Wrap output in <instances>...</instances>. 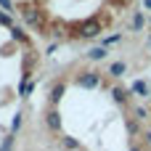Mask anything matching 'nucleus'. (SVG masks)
Masks as SVG:
<instances>
[{
	"label": "nucleus",
	"instance_id": "obj_1",
	"mask_svg": "<svg viewBox=\"0 0 151 151\" xmlns=\"http://www.w3.org/2000/svg\"><path fill=\"white\" fill-rule=\"evenodd\" d=\"M101 82V74L98 72H82L80 77H77V85L80 88H96Z\"/></svg>",
	"mask_w": 151,
	"mask_h": 151
},
{
	"label": "nucleus",
	"instance_id": "obj_2",
	"mask_svg": "<svg viewBox=\"0 0 151 151\" xmlns=\"http://www.w3.org/2000/svg\"><path fill=\"white\" fill-rule=\"evenodd\" d=\"M45 122H48V127H50V130H58V127H61V114H58V109H56V106L45 114Z\"/></svg>",
	"mask_w": 151,
	"mask_h": 151
},
{
	"label": "nucleus",
	"instance_id": "obj_3",
	"mask_svg": "<svg viewBox=\"0 0 151 151\" xmlns=\"http://www.w3.org/2000/svg\"><path fill=\"white\" fill-rule=\"evenodd\" d=\"M111 96H114V101H117V104H122V106L130 101V90H125V88H114V90H111Z\"/></svg>",
	"mask_w": 151,
	"mask_h": 151
},
{
	"label": "nucleus",
	"instance_id": "obj_4",
	"mask_svg": "<svg viewBox=\"0 0 151 151\" xmlns=\"http://www.w3.org/2000/svg\"><path fill=\"white\" fill-rule=\"evenodd\" d=\"M106 56H109V50H106L104 45H101V48H93V50L88 53V58H90V61H104Z\"/></svg>",
	"mask_w": 151,
	"mask_h": 151
},
{
	"label": "nucleus",
	"instance_id": "obj_5",
	"mask_svg": "<svg viewBox=\"0 0 151 151\" xmlns=\"http://www.w3.org/2000/svg\"><path fill=\"white\" fill-rule=\"evenodd\" d=\"M125 69H127V66H125L122 61H114V64L109 66V74H111V77H122V74H125Z\"/></svg>",
	"mask_w": 151,
	"mask_h": 151
},
{
	"label": "nucleus",
	"instance_id": "obj_6",
	"mask_svg": "<svg viewBox=\"0 0 151 151\" xmlns=\"http://www.w3.org/2000/svg\"><path fill=\"white\" fill-rule=\"evenodd\" d=\"M133 93H138V96H149V85H146L143 80H135V82H133Z\"/></svg>",
	"mask_w": 151,
	"mask_h": 151
},
{
	"label": "nucleus",
	"instance_id": "obj_7",
	"mask_svg": "<svg viewBox=\"0 0 151 151\" xmlns=\"http://www.w3.org/2000/svg\"><path fill=\"white\" fill-rule=\"evenodd\" d=\"M61 96H64V85H53L50 88V104H58Z\"/></svg>",
	"mask_w": 151,
	"mask_h": 151
},
{
	"label": "nucleus",
	"instance_id": "obj_8",
	"mask_svg": "<svg viewBox=\"0 0 151 151\" xmlns=\"http://www.w3.org/2000/svg\"><path fill=\"white\" fill-rule=\"evenodd\" d=\"M143 24H146V19H143V13H135V16H133V29H141Z\"/></svg>",
	"mask_w": 151,
	"mask_h": 151
},
{
	"label": "nucleus",
	"instance_id": "obj_9",
	"mask_svg": "<svg viewBox=\"0 0 151 151\" xmlns=\"http://www.w3.org/2000/svg\"><path fill=\"white\" fill-rule=\"evenodd\" d=\"M11 35H13V37H16V40H21V42H29V37H27V35H24V32H21V29H16V27H13V29H11Z\"/></svg>",
	"mask_w": 151,
	"mask_h": 151
},
{
	"label": "nucleus",
	"instance_id": "obj_10",
	"mask_svg": "<svg viewBox=\"0 0 151 151\" xmlns=\"http://www.w3.org/2000/svg\"><path fill=\"white\" fill-rule=\"evenodd\" d=\"M19 127H21V111H16V117H13V122H11V130H13V133H16Z\"/></svg>",
	"mask_w": 151,
	"mask_h": 151
},
{
	"label": "nucleus",
	"instance_id": "obj_11",
	"mask_svg": "<svg viewBox=\"0 0 151 151\" xmlns=\"http://www.w3.org/2000/svg\"><path fill=\"white\" fill-rule=\"evenodd\" d=\"M0 151H13V135H8V138L3 141V149Z\"/></svg>",
	"mask_w": 151,
	"mask_h": 151
},
{
	"label": "nucleus",
	"instance_id": "obj_12",
	"mask_svg": "<svg viewBox=\"0 0 151 151\" xmlns=\"http://www.w3.org/2000/svg\"><path fill=\"white\" fill-rule=\"evenodd\" d=\"M64 146H66V149H80V143H77L74 138H64Z\"/></svg>",
	"mask_w": 151,
	"mask_h": 151
},
{
	"label": "nucleus",
	"instance_id": "obj_13",
	"mask_svg": "<svg viewBox=\"0 0 151 151\" xmlns=\"http://www.w3.org/2000/svg\"><path fill=\"white\" fill-rule=\"evenodd\" d=\"M0 24H3V27H11V29H13V21H11V16H5V13H0Z\"/></svg>",
	"mask_w": 151,
	"mask_h": 151
},
{
	"label": "nucleus",
	"instance_id": "obj_14",
	"mask_svg": "<svg viewBox=\"0 0 151 151\" xmlns=\"http://www.w3.org/2000/svg\"><path fill=\"white\" fill-rule=\"evenodd\" d=\"M117 40H119V35H109V37H106V40H104V42H101V45H104V48H106V45H111V42H117Z\"/></svg>",
	"mask_w": 151,
	"mask_h": 151
},
{
	"label": "nucleus",
	"instance_id": "obj_15",
	"mask_svg": "<svg viewBox=\"0 0 151 151\" xmlns=\"http://www.w3.org/2000/svg\"><path fill=\"white\" fill-rule=\"evenodd\" d=\"M146 117H149V114H146V109H143V106H141V109H135V119H141V122H143Z\"/></svg>",
	"mask_w": 151,
	"mask_h": 151
},
{
	"label": "nucleus",
	"instance_id": "obj_16",
	"mask_svg": "<svg viewBox=\"0 0 151 151\" xmlns=\"http://www.w3.org/2000/svg\"><path fill=\"white\" fill-rule=\"evenodd\" d=\"M127 133H130V135H135V133H138V125H135V122H133V119H130V122H127Z\"/></svg>",
	"mask_w": 151,
	"mask_h": 151
},
{
	"label": "nucleus",
	"instance_id": "obj_17",
	"mask_svg": "<svg viewBox=\"0 0 151 151\" xmlns=\"http://www.w3.org/2000/svg\"><path fill=\"white\" fill-rule=\"evenodd\" d=\"M0 5H3L5 11H13V3H11V0H0Z\"/></svg>",
	"mask_w": 151,
	"mask_h": 151
},
{
	"label": "nucleus",
	"instance_id": "obj_18",
	"mask_svg": "<svg viewBox=\"0 0 151 151\" xmlns=\"http://www.w3.org/2000/svg\"><path fill=\"white\" fill-rule=\"evenodd\" d=\"M143 8H149V11H151V0H143Z\"/></svg>",
	"mask_w": 151,
	"mask_h": 151
}]
</instances>
